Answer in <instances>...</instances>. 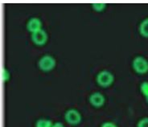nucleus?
<instances>
[{
  "label": "nucleus",
  "instance_id": "16",
  "mask_svg": "<svg viewBox=\"0 0 148 127\" xmlns=\"http://www.w3.org/2000/svg\"><path fill=\"white\" fill-rule=\"evenodd\" d=\"M147 102H148V96L147 97Z\"/></svg>",
  "mask_w": 148,
  "mask_h": 127
},
{
  "label": "nucleus",
  "instance_id": "1",
  "mask_svg": "<svg viewBox=\"0 0 148 127\" xmlns=\"http://www.w3.org/2000/svg\"><path fill=\"white\" fill-rule=\"evenodd\" d=\"M133 68L138 73H145L148 71L147 60L142 56H137L133 61Z\"/></svg>",
  "mask_w": 148,
  "mask_h": 127
},
{
  "label": "nucleus",
  "instance_id": "8",
  "mask_svg": "<svg viewBox=\"0 0 148 127\" xmlns=\"http://www.w3.org/2000/svg\"><path fill=\"white\" fill-rule=\"evenodd\" d=\"M139 31L142 36L145 37H148V18L141 23L139 26Z\"/></svg>",
  "mask_w": 148,
  "mask_h": 127
},
{
  "label": "nucleus",
  "instance_id": "11",
  "mask_svg": "<svg viewBox=\"0 0 148 127\" xmlns=\"http://www.w3.org/2000/svg\"><path fill=\"white\" fill-rule=\"evenodd\" d=\"M138 127H148V117H145L141 119L138 123Z\"/></svg>",
  "mask_w": 148,
  "mask_h": 127
},
{
  "label": "nucleus",
  "instance_id": "14",
  "mask_svg": "<svg viewBox=\"0 0 148 127\" xmlns=\"http://www.w3.org/2000/svg\"><path fill=\"white\" fill-rule=\"evenodd\" d=\"M101 127H117V126L115 124L112 123V122H105L101 126Z\"/></svg>",
  "mask_w": 148,
  "mask_h": 127
},
{
  "label": "nucleus",
  "instance_id": "6",
  "mask_svg": "<svg viewBox=\"0 0 148 127\" xmlns=\"http://www.w3.org/2000/svg\"><path fill=\"white\" fill-rule=\"evenodd\" d=\"M89 101L93 106L100 107L103 105L105 102V98L103 95L100 93H94L89 97Z\"/></svg>",
  "mask_w": 148,
  "mask_h": 127
},
{
  "label": "nucleus",
  "instance_id": "3",
  "mask_svg": "<svg viewBox=\"0 0 148 127\" xmlns=\"http://www.w3.org/2000/svg\"><path fill=\"white\" fill-rule=\"evenodd\" d=\"M55 60L52 58V56L49 55L42 56L40 60H39V67L43 71L48 72L50 71L55 66Z\"/></svg>",
  "mask_w": 148,
  "mask_h": 127
},
{
  "label": "nucleus",
  "instance_id": "5",
  "mask_svg": "<svg viewBox=\"0 0 148 127\" xmlns=\"http://www.w3.org/2000/svg\"><path fill=\"white\" fill-rule=\"evenodd\" d=\"M32 40L37 45H43L47 40V35L44 30L37 31L32 34Z\"/></svg>",
  "mask_w": 148,
  "mask_h": 127
},
{
  "label": "nucleus",
  "instance_id": "13",
  "mask_svg": "<svg viewBox=\"0 0 148 127\" xmlns=\"http://www.w3.org/2000/svg\"><path fill=\"white\" fill-rule=\"evenodd\" d=\"M8 77H9L8 72L7 71V69H6V68H3V81H8Z\"/></svg>",
  "mask_w": 148,
  "mask_h": 127
},
{
  "label": "nucleus",
  "instance_id": "15",
  "mask_svg": "<svg viewBox=\"0 0 148 127\" xmlns=\"http://www.w3.org/2000/svg\"><path fill=\"white\" fill-rule=\"evenodd\" d=\"M52 127H64L63 124L60 122H56V123L53 124Z\"/></svg>",
  "mask_w": 148,
  "mask_h": 127
},
{
  "label": "nucleus",
  "instance_id": "9",
  "mask_svg": "<svg viewBox=\"0 0 148 127\" xmlns=\"http://www.w3.org/2000/svg\"><path fill=\"white\" fill-rule=\"evenodd\" d=\"M36 127H52V124L51 121L47 119H40L36 124Z\"/></svg>",
  "mask_w": 148,
  "mask_h": 127
},
{
  "label": "nucleus",
  "instance_id": "10",
  "mask_svg": "<svg viewBox=\"0 0 148 127\" xmlns=\"http://www.w3.org/2000/svg\"><path fill=\"white\" fill-rule=\"evenodd\" d=\"M141 91L142 93L144 94L146 97L148 96V82L147 81H145L142 85H141Z\"/></svg>",
  "mask_w": 148,
  "mask_h": 127
},
{
  "label": "nucleus",
  "instance_id": "7",
  "mask_svg": "<svg viewBox=\"0 0 148 127\" xmlns=\"http://www.w3.org/2000/svg\"><path fill=\"white\" fill-rule=\"evenodd\" d=\"M27 27L29 31H31L32 33H33L35 31L40 30L41 28V22L40 20L37 18H32L30 19L27 24Z\"/></svg>",
  "mask_w": 148,
  "mask_h": 127
},
{
  "label": "nucleus",
  "instance_id": "12",
  "mask_svg": "<svg viewBox=\"0 0 148 127\" xmlns=\"http://www.w3.org/2000/svg\"><path fill=\"white\" fill-rule=\"evenodd\" d=\"M105 6H106V4H104V3H94V4H92V7H93V8H94V9H95L96 11H101L102 9H104Z\"/></svg>",
  "mask_w": 148,
  "mask_h": 127
},
{
  "label": "nucleus",
  "instance_id": "2",
  "mask_svg": "<svg viewBox=\"0 0 148 127\" xmlns=\"http://www.w3.org/2000/svg\"><path fill=\"white\" fill-rule=\"evenodd\" d=\"M97 81L100 85L106 87L110 85L114 81V76L108 71L101 72L97 76Z\"/></svg>",
  "mask_w": 148,
  "mask_h": 127
},
{
  "label": "nucleus",
  "instance_id": "4",
  "mask_svg": "<svg viewBox=\"0 0 148 127\" xmlns=\"http://www.w3.org/2000/svg\"><path fill=\"white\" fill-rule=\"evenodd\" d=\"M64 118L66 120L67 122L71 125H77L81 122V119H82L79 112H77L76 109H69L65 113Z\"/></svg>",
  "mask_w": 148,
  "mask_h": 127
}]
</instances>
